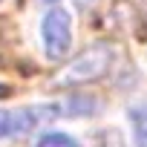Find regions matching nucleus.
<instances>
[{
	"instance_id": "obj_1",
	"label": "nucleus",
	"mask_w": 147,
	"mask_h": 147,
	"mask_svg": "<svg viewBox=\"0 0 147 147\" xmlns=\"http://www.w3.org/2000/svg\"><path fill=\"white\" fill-rule=\"evenodd\" d=\"M107 61H110V49L107 46H90L66 69H61L52 78V84H87V81H95V78H101L107 72Z\"/></svg>"
},
{
	"instance_id": "obj_2",
	"label": "nucleus",
	"mask_w": 147,
	"mask_h": 147,
	"mask_svg": "<svg viewBox=\"0 0 147 147\" xmlns=\"http://www.w3.org/2000/svg\"><path fill=\"white\" fill-rule=\"evenodd\" d=\"M43 43H46V55L52 61H63L66 52H69V43H72V29H69V15L63 9H52L46 18H43Z\"/></svg>"
},
{
	"instance_id": "obj_3",
	"label": "nucleus",
	"mask_w": 147,
	"mask_h": 147,
	"mask_svg": "<svg viewBox=\"0 0 147 147\" xmlns=\"http://www.w3.org/2000/svg\"><path fill=\"white\" fill-rule=\"evenodd\" d=\"M130 118L136 130V147H147V107H133Z\"/></svg>"
},
{
	"instance_id": "obj_4",
	"label": "nucleus",
	"mask_w": 147,
	"mask_h": 147,
	"mask_svg": "<svg viewBox=\"0 0 147 147\" xmlns=\"http://www.w3.org/2000/svg\"><path fill=\"white\" fill-rule=\"evenodd\" d=\"M38 147H78V141L69 138V136H63V133H46L38 141Z\"/></svg>"
},
{
	"instance_id": "obj_5",
	"label": "nucleus",
	"mask_w": 147,
	"mask_h": 147,
	"mask_svg": "<svg viewBox=\"0 0 147 147\" xmlns=\"http://www.w3.org/2000/svg\"><path fill=\"white\" fill-rule=\"evenodd\" d=\"M6 115H9V113L0 110V136H6Z\"/></svg>"
},
{
	"instance_id": "obj_6",
	"label": "nucleus",
	"mask_w": 147,
	"mask_h": 147,
	"mask_svg": "<svg viewBox=\"0 0 147 147\" xmlns=\"http://www.w3.org/2000/svg\"><path fill=\"white\" fill-rule=\"evenodd\" d=\"M81 3H92V0H81Z\"/></svg>"
},
{
	"instance_id": "obj_7",
	"label": "nucleus",
	"mask_w": 147,
	"mask_h": 147,
	"mask_svg": "<svg viewBox=\"0 0 147 147\" xmlns=\"http://www.w3.org/2000/svg\"><path fill=\"white\" fill-rule=\"evenodd\" d=\"M49 3H52V0H49Z\"/></svg>"
}]
</instances>
